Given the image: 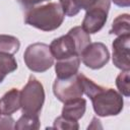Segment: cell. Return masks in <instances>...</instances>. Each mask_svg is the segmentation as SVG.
Returning a JSON list of instances; mask_svg holds the SVG:
<instances>
[{
  "mask_svg": "<svg viewBox=\"0 0 130 130\" xmlns=\"http://www.w3.org/2000/svg\"><path fill=\"white\" fill-rule=\"evenodd\" d=\"M80 75L83 84V92L91 100L93 111L98 116H117L122 112L124 100L119 91L99 85L82 73Z\"/></svg>",
  "mask_w": 130,
  "mask_h": 130,
  "instance_id": "6da1fadb",
  "label": "cell"
},
{
  "mask_svg": "<svg viewBox=\"0 0 130 130\" xmlns=\"http://www.w3.org/2000/svg\"><path fill=\"white\" fill-rule=\"evenodd\" d=\"M90 36L81 26H74L69 31L52 41L50 50L57 60L79 56L84 48L90 44Z\"/></svg>",
  "mask_w": 130,
  "mask_h": 130,
  "instance_id": "7a4b0ae2",
  "label": "cell"
},
{
  "mask_svg": "<svg viewBox=\"0 0 130 130\" xmlns=\"http://www.w3.org/2000/svg\"><path fill=\"white\" fill-rule=\"evenodd\" d=\"M65 14L59 3L50 2L41 6L28 8L24 15L26 24L43 31H52L60 27Z\"/></svg>",
  "mask_w": 130,
  "mask_h": 130,
  "instance_id": "3957f363",
  "label": "cell"
},
{
  "mask_svg": "<svg viewBox=\"0 0 130 130\" xmlns=\"http://www.w3.org/2000/svg\"><path fill=\"white\" fill-rule=\"evenodd\" d=\"M45 103V90L42 82L30 75L20 91V108L22 114L39 115Z\"/></svg>",
  "mask_w": 130,
  "mask_h": 130,
  "instance_id": "277c9868",
  "label": "cell"
},
{
  "mask_svg": "<svg viewBox=\"0 0 130 130\" xmlns=\"http://www.w3.org/2000/svg\"><path fill=\"white\" fill-rule=\"evenodd\" d=\"M26 67L32 71L42 73L49 70L54 65V57L50 46L44 43H34L29 45L23 54Z\"/></svg>",
  "mask_w": 130,
  "mask_h": 130,
  "instance_id": "5b68a950",
  "label": "cell"
},
{
  "mask_svg": "<svg viewBox=\"0 0 130 130\" xmlns=\"http://www.w3.org/2000/svg\"><path fill=\"white\" fill-rule=\"evenodd\" d=\"M80 74L81 73H77L65 79H55L53 83V92L60 102L65 103L70 100L82 98L84 92Z\"/></svg>",
  "mask_w": 130,
  "mask_h": 130,
  "instance_id": "8992f818",
  "label": "cell"
},
{
  "mask_svg": "<svg viewBox=\"0 0 130 130\" xmlns=\"http://www.w3.org/2000/svg\"><path fill=\"white\" fill-rule=\"evenodd\" d=\"M110 7L111 0H101L93 7L85 10L81 27L89 35L100 31L107 22Z\"/></svg>",
  "mask_w": 130,
  "mask_h": 130,
  "instance_id": "52a82bcc",
  "label": "cell"
},
{
  "mask_svg": "<svg viewBox=\"0 0 130 130\" xmlns=\"http://www.w3.org/2000/svg\"><path fill=\"white\" fill-rule=\"evenodd\" d=\"M82 63L93 70L103 68L110 60V52L103 43H90L80 54Z\"/></svg>",
  "mask_w": 130,
  "mask_h": 130,
  "instance_id": "ba28073f",
  "label": "cell"
},
{
  "mask_svg": "<svg viewBox=\"0 0 130 130\" xmlns=\"http://www.w3.org/2000/svg\"><path fill=\"white\" fill-rule=\"evenodd\" d=\"M113 64L121 69L130 70V34L118 36L112 43Z\"/></svg>",
  "mask_w": 130,
  "mask_h": 130,
  "instance_id": "9c48e42d",
  "label": "cell"
},
{
  "mask_svg": "<svg viewBox=\"0 0 130 130\" xmlns=\"http://www.w3.org/2000/svg\"><path fill=\"white\" fill-rule=\"evenodd\" d=\"M79 65H80L79 56H72L70 58L57 60L55 64V72H56L57 78L65 79L77 74Z\"/></svg>",
  "mask_w": 130,
  "mask_h": 130,
  "instance_id": "30bf717a",
  "label": "cell"
},
{
  "mask_svg": "<svg viewBox=\"0 0 130 130\" xmlns=\"http://www.w3.org/2000/svg\"><path fill=\"white\" fill-rule=\"evenodd\" d=\"M20 109V91L17 88H11L0 99V110L4 116H11Z\"/></svg>",
  "mask_w": 130,
  "mask_h": 130,
  "instance_id": "8fae6325",
  "label": "cell"
},
{
  "mask_svg": "<svg viewBox=\"0 0 130 130\" xmlns=\"http://www.w3.org/2000/svg\"><path fill=\"white\" fill-rule=\"evenodd\" d=\"M85 110H86V101L82 98H78L64 103L61 116L70 120L78 121L83 117Z\"/></svg>",
  "mask_w": 130,
  "mask_h": 130,
  "instance_id": "7c38bea8",
  "label": "cell"
},
{
  "mask_svg": "<svg viewBox=\"0 0 130 130\" xmlns=\"http://www.w3.org/2000/svg\"><path fill=\"white\" fill-rule=\"evenodd\" d=\"M101 0H59V4L66 16L72 17L80 10H87L96 5Z\"/></svg>",
  "mask_w": 130,
  "mask_h": 130,
  "instance_id": "4fadbf2b",
  "label": "cell"
},
{
  "mask_svg": "<svg viewBox=\"0 0 130 130\" xmlns=\"http://www.w3.org/2000/svg\"><path fill=\"white\" fill-rule=\"evenodd\" d=\"M111 35L122 36V35H129L130 34V16L128 13L118 15L113 23L112 27L109 31Z\"/></svg>",
  "mask_w": 130,
  "mask_h": 130,
  "instance_id": "5bb4252c",
  "label": "cell"
},
{
  "mask_svg": "<svg viewBox=\"0 0 130 130\" xmlns=\"http://www.w3.org/2000/svg\"><path fill=\"white\" fill-rule=\"evenodd\" d=\"M39 115L35 114H22L20 118L15 122L14 129L16 130H37L40 128Z\"/></svg>",
  "mask_w": 130,
  "mask_h": 130,
  "instance_id": "9a60e30c",
  "label": "cell"
},
{
  "mask_svg": "<svg viewBox=\"0 0 130 130\" xmlns=\"http://www.w3.org/2000/svg\"><path fill=\"white\" fill-rule=\"evenodd\" d=\"M20 48V42L16 37L10 35H0V52L14 55Z\"/></svg>",
  "mask_w": 130,
  "mask_h": 130,
  "instance_id": "2e32d148",
  "label": "cell"
},
{
  "mask_svg": "<svg viewBox=\"0 0 130 130\" xmlns=\"http://www.w3.org/2000/svg\"><path fill=\"white\" fill-rule=\"evenodd\" d=\"M17 69V62L13 55L0 52V73L7 75Z\"/></svg>",
  "mask_w": 130,
  "mask_h": 130,
  "instance_id": "e0dca14e",
  "label": "cell"
},
{
  "mask_svg": "<svg viewBox=\"0 0 130 130\" xmlns=\"http://www.w3.org/2000/svg\"><path fill=\"white\" fill-rule=\"evenodd\" d=\"M129 70H124L116 77V85L119 92L128 98L130 95V87H129Z\"/></svg>",
  "mask_w": 130,
  "mask_h": 130,
  "instance_id": "ac0fdd59",
  "label": "cell"
},
{
  "mask_svg": "<svg viewBox=\"0 0 130 130\" xmlns=\"http://www.w3.org/2000/svg\"><path fill=\"white\" fill-rule=\"evenodd\" d=\"M52 128L62 129V130H78L79 125H78L77 121L70 120V119H67L63 116H60V117H57L55 119L54 125Z\"/></svg>",
  "mask_w": 130,
  "mask_h": 130,
  "instance_id": "d6986e66",
  "label": "cell"
},
{
  "mask_svg": "<svg viewBox=\"0 0 130 130\" xmlns=\"http://www.w3.org/2000/svg\"><path fill=\"white\" fill-rule=\"evenodd\" d=\"M14 120L10 116H5L0 119V129H14Z\"/></svg>",
  "mask_w": 130,
  "mask_h": 130,
  "instance_id": "ffe728a7",
  "label": "cell"
},
{
  "mask_svg": "<svg viewBox=\"0 0 130 130\" xmlns=\"http://www.w3.org/2000/svg\"><path fill=\"white\" fill-rule=\"evenodd\" d=\"M22 7L28 9V8H31L38 4H41L43 2H46V1H49V0H16Z\"/></svg>",
  "mask_w": 130,
  "mask_h": 130,
  "instance_id": "44dd1931",
  "label": "cell"
},
{
  "mask_svg": "<svg viewBox=\"0 0 130 130\" xmlns=\"http://www.w3.org/2000/svg\"><path fill=\"white\" fill-rule=\"evenodd\" d=\"M112 2L119 7H129L130 0H112Z\"/></svg>",
  "mask_w": 130,
  "mask_h": 130,
  "instance_id": "7402d4cb",
  "label": "cell"
},
{
  "mask_svg": "<svg viewBox=\"0 0 130 130\" xmlns=\"http://www.w3.org/2000/svg\"><path fill=\"white\" fill-rule=\"evenodd\" d=\"M4 78H5V75H3L2 73H0V83H1V82L4 80Z\"/></svg>",
  "mask_w": 130,
  "mask_h": 130,
  "instance_id": "603a6c76",
  "label": "cell"
},
{
  "mask_svg": "<svg viewBox=\"0 0 130 130\" xmlns=\"http://www.w3.org/2000/svg\"><path fill=\"white\" fill-rule=\"evenodd\" d=\"M0 119H1V110H0Z\"/></svg>",
  "mask_w": 130,
  "mask_h": 130,
  "instance_id": "cb8c5ba5",
  "label": "cell"
}]
</instances>
